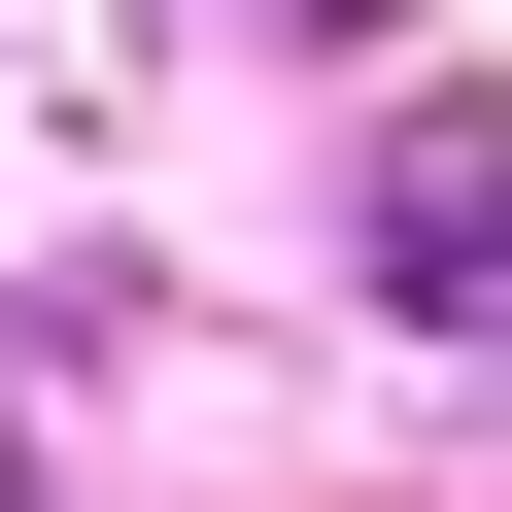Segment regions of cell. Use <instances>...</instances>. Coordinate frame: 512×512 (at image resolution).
<instances>
[{"mask_svg":"<svg viewBox=\"0 0 512 512\" xmlns=\"http://www.w3.org/2000/svg\"><path fill=\"white\" fill-rule=\"evenodd\" d=\"M376 308L410 342H512V103H410L376 137Z\"/></svg>","mask_w":512,"mask_h":512,"instance_id":"obj_1","label":"cell"}]
</instances>
